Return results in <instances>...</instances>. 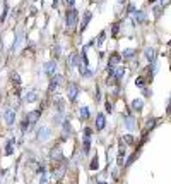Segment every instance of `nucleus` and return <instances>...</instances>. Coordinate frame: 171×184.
Segmentation results:
<instances>
[{
    "label": "nucleus",
    "mask_w": 171,
    "mask_h": 184,
    "mask_svg": "<svg viewBox=\"0 0 171 184\" xmlns=\"http://www.w3.org/2000/svg\"><path fill=\"white\" fill-rule=\"evenodd\" d=\"M77 17H79V14H77L75 9H68L67 14H65V24H67L68 29H72V28H75L77 24Z\"/></svg>",
    "instance_id": "f257e3e1"
},
{
    "label": "nucleus",
    "mask_w": 171,
    "mask_h": 184,
    "mask_svg": "<svg viewBox=\"0 0 171 184\" xmlns=\"http://www.w3.org/2000/svg\"><path fill=\"white\" fill-rule=\"evenodd\" d=\"M77 95H79V84L77 83H68V88H67L68 102H75Z\"/></svg>",
    "instance_id": "f03ea898"
},
{
    "label": "nucleus",
    "mask_w": 171,
    "mask_h": 184,
    "mask_svg": "<svg viewBox=\"0 0 171 184\" xmlns=\"http://www.w3.org/2000/svg\"><path fill=\"white\" fill-rule=\"evenodd\" d=\"M123 124H125V127H127L128 131H135V129H137L135 119H133L130 114H125V115H123Z\"/></svg>",
    "instance_id": "7ed1b4c3"
},
{
    "label": "nucleus",
    "mask_w": 171,
    "mask_h": 184,
    "mask_svg": "<svg viewBox=\"0 0 171 184\" xmlns=\"http://www.w3.org/2000/svg\"><path fill=\"white\" fill-rule=\"evenodd\" d=\"M64 81V78L60 74H55V76H51V79H50V86H48V91H55V88H58V84Z\"/></svg>",
    "instance_id": "20e7f679"
},
{
    "label": "nucleus",
    "mask_w": 171,
    "mask_h": 184,
    "mask_svg": "<svg viewBox=\"0 0 171 184\" xmlns=\"http://www.w3.org/2000/svg\"><path fill=\"white\" fill-rule=\"evenodd\" d=\"M43 109H38V110H33V112H27V115H26V121L29 124H34L36 121L39 119V115H41Z\"/></svg>",
    "instance_id": "39448f33"
},
{
    "label": "nucleus",
    "mask_w": 171,
    "mask_h": 184,
    "mask_svg": "<svg viewBox=\"0 0 171 184\" xmlns=\"http://www.w3.org/2000/svg\"><path fill=\"white\" fill-rule=\"evenodd\" d=\"M125 145H123V141H120L118 143V158H116V163H118L120 167H123V158H125Z\"/></svg>",
    "instance_id": "423d86ee"
},
{
    "label": "nucleus",
    "mask_w": 171,
    "mask_h": 184,
    "mask_svg": "<svg viewBox=\"0 0 171 184\" xmlns=\"http://www.w3.org/2000/svg\"><path fill=\"white\" fill-rule=\"evenodd\" d=\"M45 72H46L48 76H55L56 72V62L55 60H50L45 64Z\"/></svg>",
    "instance_id": "0eeeda50"
},
{
    "label": "nucleus",
    "mask_w": 171,
    "mask_h": 184,
    "mask_svg": "<svg viewBox=\"0 0 171 184\" xmlns=\"http://www.w3.org/2000/svg\"><path fill=\"white\" fill-rule=\"evenodd\" d=\"M55 110L56 114H65V102L60 97H55Z\"/></svg>",
    "instance_id": "6e6552de"
},
{
    "label": "nucleus",
    "mask_w": 171,
    "mask_h": 184,
    "mask_svg": "<svg viewBox=\"0 0 171 184\" xmlns=\"http://www.w3.org/2000/svg\"><path fill=\"white\" fill-rule=\"evenodd\" d=\"M4 117H5V122H7V126H12L14 121H16V112H14V110H10V109H7V110H5V114H4Z\"/></svg>",
    "instance_id": "1a4fd4ad"
},
{
    "label": "nucleus",
    "mask_w": 171,
    "mask_h": 184,
    "mask_svg": "<svg viewBox=\"0 0 171 184\" xmlns=\"http://www.w3.org/2000/svg\"><path fill=\"white\" fill-rule=\"evenodd\" d=\"M91 19H93V12H91V10H86L84 17H82V22H81V31H84L86 28H87V24H89Z\"/></svg>",
    "instance_id": "9d476101"
},
{
    "label": "nucleus",
    "mask_w": 171,
    "mask_h": 184,
    "mask_svg": "<svg viewBox=\"0 0 171 184\" xmlns=\"http://www.w3.org/2000/svg\"><path fill=\"white\" fill-rule=\"evenodd\" d=\"M144 57L147 59L151 64H154V62H156V50L151 48V47H147V48H145V52H144Z\"/></svg>",
    "instance_id": "9b49d317"
},
{
    "label": "nucleus",
    "mask_w": 171,
    "mask_h": 184,
    "mask_svg": "<svg viewBox=\"0 0 171 184\" xmlns=\"http://www.w3.org/2000/svg\"><path fill=\"white\" fill-rule=\"evenodd\" d=\"M122 62V53H111L110 59H108V66H116V64H120Z\"/></svg>",
    "instance_id": "f8f14e48"
},
{
    "label": "nucleus",
    "mask_w": 171,
    "mask_h": 184,
    "mask_svg": "<svg viewBox=\"0 0 171 184\" xmlns=\"http://www.w3.org/2000/svg\"><path fill=\"white\" fill-rule=\"evenodd\" d=\"M104 124H106V119H104V115H103V114H98V115H96V131H101V129H104Z\"/></svg>",
    "instance_id": "ddd939ff"
},
{
    "label": "nucleus",
    "mask_w": 171,
    "mask_h": 184,
    "mask_svg": "<svg viewBox=\"0 0 171 184\" xmlns=\"http://www.w3.org/2000/svg\"><path fill=\"white\" fill-rule=\"evenodd\" d=\"M123 74H125V69H123V67H116V69H115V74H113V84L120 83V79L123 78Z\"/></svg>",
    "instance_id": "4468645a"
},
{
    "label": "nucleus",
    "mask_w": 171,
    "mask_h": 184,
    "mask_svg": "<svg viewBox=\"0 0 171 184\" xmlns=\"http://www.w3.org/2000/svg\"><path fill=\"white\" fill-rule=\"evenodd\" d=\"M50 134H51V131L48 129V127H41V129H38V140H41V141L48 140Z\"/></svg>",
    "instance_id": "2eb2a0df"
},
{
    "label": "nucleus",
    "mask_w": 171,
    "mask_h": 184,
    "mask_svg": "<svg viewBox=\"0 0 171 184\" xmlns=\"http://www.w3.org/2000/svg\"><path fill=\"white\" fill-rule=\"evenodd\" d=\"M142 109H144V100H142V98H135V100L132 102V110L133 112H140Z\"/></svg>",
    "instance_id": "dca6fc26"
},
{
    "label": "nucleus",
    "mask_w": 171,
    "mask_h": 184,
    "mask_svg": "<svg viewBox=\"0 0 171 184\" xmlns=\"http://www.w3.org/2000/svg\"><path fill=\"white\" fill-rule=\"evenodd\" d=\"M133 19H135V22H145L147 21V16H145L144 10H135L133 12Z\"/></svg>",
    "instance_id": "f3484780"
},
{
    "label": "nucleus",
    "mask_w": 171,
    "mask_h": 184,
    "mask_svg": "<svg viewBox=\"0 0 171 184\" xmlns=\"http://www.w3.org/2000/svg\"><path fill=\"white\" fill-rule=\"evenodd\" d=\"M14 145H16V141H14V138H10V140L7 141V145H5V155H7V157H10V155L14 153Z\"/></svg>",
    "instance_id": "a211bd4d"
},
{
    "label": "nucleus",
    "mask_w": 171,
    "mask_h": 184,
    "mask_svg": "<svg viewBox=\"0 0 171 184\" xmlns=\"http://www.w3.org/2000/svg\"><path fill=\"white\" fill-rule=\"evenodd\" d=\"M89 150H91V138L87 134H84V145H82V153L87 155L89 153Z\"/></svg>",
    "instance_id": "6ab92c4d"
},
{
    "label": "nucleus",
    "mask_w": 171,
    "mask_h": 184,
    "mask_svg": "<svg viewBox=\"0 0 171 184\" xmlns=\"http://www.w3.org/2000/svg\"><path fill=\"white\" fill-rule=\"evenodd\" d=\"M79 59H81L79 53H70V59H68V67L77 66V64H79Z\"/></svg>",
    "instance_id": "aec40b11"
},
{
    "label": "nucleus",
    "mask_w": 171,
    "mask_h": 184,
    "mask_svg": "<svg viewBox=\"0 0 171 184\" xmlns=\"http://www.w3.org/2000/svg\"><path fill=\"white\" fill-rule=\"evenodd\" d=\"M50 155H51L53 160H62V158H64V153H62V150H60V148H53Z\"/></svg>",
    "instance_id": "412c9836"
},
{
    "label": "nucleus",
    "mask_w": 171,
    "mask_h": 184,
    "mask_svg": "<svg viewBox=\"0 0 171 184\" xmlns=\"http://www.w3.org/2000/svg\"><path fill=\"white\" fill-rule=\"evenodd\" d=\"M62 126H64V138H62V140H67V134H70V131H72V129H70V122H68V121H64Z\"/></svg>",
    "instance_id": "4be33fe9"
},
{
    "label": "nucleus",
    "mask_w": 171,
    "mask_h": 184,
    "mask_svg": "<svg viewBox=\"0 0 171 184\" xmlns=\"http://www.w3.org/2000/svg\"><path fill=\"white\" fill-rule=\"evenodd\" d=\"M36 98L38 97H36V93L34 91H27L26 93V97H24V100L27 102V103H33V102H36Z\"/></svg>",
    "instance_id": "5701e85b"
},
{
    "label": "nucleus",
    "mask_w": 171,
    "mask_h": 184,
    "mask_svg": "<svg viewBox=\"0 0 171 184\" xmlns=\"http://www.w3.org/2000/svg\"><path fill=\"white\" fill-rule=\"evenodd\" d=\"M137 158H139V150H137V151H133L132 157H128V160L125 162V167H130V165H132V163L137 160Z\"/></svg>",
    "instance_id": "b1692460"
},
{
    "label": "nucleus",
    "mask_w": 171,
    "mask_h": 184,
    "mask_svg": "<svg viewBox=\"0 0 171 184\" xmlns=\"http://www.w3.org/2000/svg\"><path fill=\"white\" fill-rule=\"evenodd\" d=\"M79 115H81L82 121H87V119H89V109H87V107H81V112H79Z\"/></svg>",
    "instance_id": "393cba45"
},
{
    "label": "nucleus",
    "mask_w": 171,
    "mask_h": 184,
    "mask_svg": "<svg viewBox=\"0 0 171 184\" xmlns=\"http://www.w3.org/2000/svg\"><path fill=\"white\" fill-rule=\"evenodd\" d=\"M133 53H135V50H133V48H125L123 53H122V57H123V59H132Z\"/></svg>",
    "instance_id": "a878e982"
},
{
    "label": "nucleus",
    "mask_w": 171,
    "mask_h": 184,
    "mask_svg": "<svg viewBox=\"0 0 171 184\" xmlns=\"http://www.w3.org/2000/svg\"><path fill=\"white\" fill-rule=\"evenodd\" d=\"M98 167H99V160H98V155H96V157H93V160H91L89 169L91 171H98Z\"/></svg>",
    "instance_id": "bb28decb"
},
{
    "label": "nucleus",
    "mask_w": 171,
    "mask_h": 184,
    "mask_svg": "<svg viewBox=\"0 0 171 184\" xmlns=\"http://www.w3.org/2000/svg\"><path fill=\"white\" fill-rule=\"evenodd\" d=\"M135 86H137V88H140V90L145 86V79H144V76H139V78L135 79Z\"/></svg>",
    "instance_id": "cd10ccee"
},
{
    "label": "nucleus",
    "mask_w": 171,
    "mask_h": 184,
    "mask_svg": "<svg viewBox=\"0 0 171 184\" xmlns=\"http://www.w3.org/2000/svg\"><path fill=\"white\" fill-rule=\"evenodd\" d=\"M12 81H14V84H16L17 88L21 86V76L17 74V72H14V74H12Z\"/></svg>",
    "instance_id": "c85d7f7f"
},
{
    "label": "nucleus",
    "mask_w": 171,
    "mask_h": 184,
    "mask_svg": "<svg viewBox=\"0 0 171 184\" xmlns=\"http://www.w3.org/2000/svg\"><path fill=\"white\" fill-rule=\"evenodd\" d=\"M7 12H9V4L5 2V4H4V14L0 16V22H4V21H5V17H7Z\"/></svg>",
    "instance_id": "c756f323"
},
{
    "label": "nucleus",
    "mask_w": 171,
    "mask_h": 184,
    "mask_svg": "<svg viewBox=\"0 0 171 184\" xmlns=\"http://www.w3.org/2000/svg\"><path fill=\"white\" fill-rule=\"evenodd\" d=\"M118 29H120V24H118V22H115V24L111 26V35L116 36V35H118Z\"/></svg>",
    "instance_id": "7c9ffc66"
},
{
    "label": "nucleus",
    "mask_w": 171,
    "mask_h": 184,
    "mask_svg": "<svg viewBox=\"0 0 171 184\" xmlns=\"http://www.w3.org/2000/svg\"><path fill=\"white\" fill-rule=\"evenodd\" d=\"M154 122H156V119H147V122H145L147 126H145L144 132H147V131H149V127H152V126H154Z\"/></svg>",
    "instance_id": "2f4dec72"
},
{
    "label": "nucleus",
    "mask_w": 171,
    "mask_h": 184,
    "mask_svg": "<svg viewBox=\"0 0 171 184\" xmlns=\"http://www.w3.org/2000/svg\"><path fill=\"white\" fill-rule=\"evenodd\" d=\"M81 60L84 62V66H89V60H87V55H86V48L82 50V53H81Z\"/></svg>",
    "instance_id": "473e14b6"
},
{
    "label": "nucleus",
    "mask_w": 171,
    "mask_h": 184,
    "mask_svg": "<svg viewBox=\"0 0 171 184\" xmlns=\"http://www.w3.org/2000/svg\"><path fill=\"white\" fill-rule=\"evenodd\" d=\"M142 93H144V97H147V98H149V97H152V90H151V88H142Z\"/></svg>",
    "instance_id": "72a5a7b5"
},
{
    "label": "nucleus",
    "mask_w": 171,
    "mask_h": 184,
    "mask_svg": "<svg viewBox=\"0 0 171 184\" xmlns=\"http://www.w3.org/2000/svg\"><path fill=\"white\" fill-rule=\"evenodd\" d=\"M104 36H106V33H104V31H101V33H99V36H98V41H96V43H98V45H103V41H104Z\"/></svg>",
    "instance_id": "f704fd0d"
},
{
    "label": "nucleus",
    "mask_w": 171,
    "mask_h": 184,
    "mask_svg": "<svg viewBox=\"0 0 171 184\" xmlns=\"http://www.w3.org/2000/svg\"><path fill=\"white\" fill-rule=\"evenodd\" d=\"M60 52H62V48H60V45H56L55 48H53V55H55V59L60 57Z\"/></svg>",
    "instance_id": "c9c22d12"
},
{
    "label": "nucleus",
    "mask_w": 171,
    "mask_h": 184,
    "mask_svg": "<svg viewBox=\"0 0 171 184\" xmlns=\"http://www.w3.org/2000/svg\"><path fill=\"white\" fill-rule=\"evenodd\" d=\"M161 10H162V5H156V7H154V14H156V16H161Z\"/></svg>",
    "instance_id": "e433bc0d"
},
{
    "label": "nucleus",
    "mask_w": 171,
    "mask_h": 184,
    "mask_svg": "<svg viewBox=\"0 0 171 184\" xmlns=\"http://www.w3.org/2000/svg\"><path fill=\"white\" fill-rule=\"evenodd\" d=\"M127 12H128V14H133V12H135V5H133V4H128Z\"/></svg>",
    "instance_id": "4c0bfd02"
},
{
    "label": "nucleus",
    "mask_w": 171,
    "mask_h": 184,
    "mask_svg": "<svg viewBox=\"0 0 171 184\" xmlns=\"http://www.w3.org/2000/svg\"><path fill=\"white\" fill-rule=\"evenodd\" d=\"M27 127H29V122H27V121H22V124H21V131L24 132L26 129H27Z\"/></svg>",
    "instance_id": "58836bf2"
},
{
    "label": "nucleus",
    "mask_w": 171,
    "mask_h": 184,
    "mask_svg": "<svg viewBox=\"0 0 171 184\" xmlns=\"http://www.w3.org/2000/svg\"><path fill=\"white\" fill-rule=\"evenodd\" d=\"M125 138V141H127L128 145H130V143H133V136H130V134H127V136H123Z\"/></svg>",
    "instance_id": "ea45409f"
},
{
    "label": "nucleus",
    "mask_w": 171,
    "mask_h": 184,
    "mask_svg": "<svg viewBox=\"0 0 171 184\" xmlns=\"http://www.w3.org/2000/svg\"><path fill=\"white\" fill-rule=\"evenodd\" d=\"M113 110V105H111L110 102H106V112H111Z\"/></svg>",
    "instance_id": "a19ab883"
},
{
    "label": "nucleus",
    "mask_w": 171,
    "mask_h": 184,
    "mask_svg": "<svg viewBox=\"0 0 171 184\" xmlns=\"http://www.w3.org/2000/svg\"><path fill=\"white\" fill-rule=\"evenodd\" d=\"M46 182V175L45 174H41V179H39V184H45Z\"/></svg>",
    "instance_id": "79ce46f5"
},
{
    "label": "nucleus",
    "mask_w": 171,
    "mask_h": 184,
    "mask_svg": "<svg viewBox=\"0 0 171 184\" xmlns=\"http://www.w3.org/2000/svg\"><path fill=\"white\" fill-rule=\"evenodd\" d=\"M74 4H75V0H67V5H68V7H70V9H72V7H74Z\"/></svg>",
    "instance_id": "37998d69"
},
{
    "label": "nucleus",
    "mask_w": 171,
    "mask_h": 184,
    "mask_svg": "<svg viewBox=\"0 0 171 184\" xmlns=\"http://www.w3.org/2000/svg\"><path fill=\"white\" fill-rule=\"evenodd\" d=\"M84 134H87V136H91V134H93V131H91L89 127H86V129H84Z\"/></svg>",
    "instance_id": "c03bdc74"
},
{
    "label": "nucleus",
    "mask_w": 171,
    "mask_h": 184,
    "mask_svg": "<svg viewBox=\"0 0 171 184\" xmlns=\"http://www.w3.org/2000/svg\"><path fill=\"white\" fill-rule=\"evenodd\" d=\"M51 7H53V9H56V7H58V0H53V2H51Z\"/></svg>",
    "instance_id": "a18cd8bd"
},
{
    "label": "nucleus",
    "mask_w": 171,
    "mask_h": 184,
    "mask_svg": "<svg viewBox=\"0 0 171 184\" xmlns=\"http://www.w3.org/2000/svg\"><path fill=\"white\" fill-rule=\"evenodd\" d=\"M98 184H106V182H104V181H99V182Z\"/></svg>",
    "instance_id": "49530a36"
},
{
    "label": "nucleus",
    "mask_w": 171,
    "mask_h": 184,
    "mask_svg": "<svg viewBox=\"0 0 171 184\" xmlns=\"http://www.w3.org/2000/svg\"><path fill=\"white\" fill-rule=\"evenodd\" d=\"M118 2H120V4H122V2H125V0H118Z\"/></svg>",
    "instance_id": "de8ad7c7"
},
{
    "label": "nucleus",
    "mask_w": 171,
    "mask_h": 184,
    "mask_svg": "<svg viewBox=\"0 0 171 184\" xmlns=\"http://www.w3.org/2000/svg\"><path fill=\"white\" fill-rule=\"evenodd\" d=\"M169 45H171V43H169Z\"/></svg>",
    "instance_id": "09e8293b"
}]
</instances>
